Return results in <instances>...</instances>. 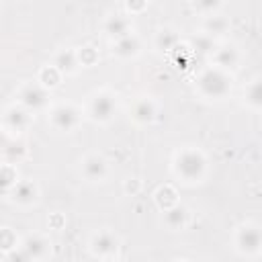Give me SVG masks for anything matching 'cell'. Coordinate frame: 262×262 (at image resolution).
Returning a JSON list of instances; mask_svg holds the SVG:
<instances>
[{"label":"cell","instance_id":"1","mask_svg":"<svg viewBox=\"0 0 262 262\" xmlns=\"http://www.w3.org/2000/svg\"><path fill=\"white\" fill-rule=\"evenodd\" d=\"M170 170L182 186H196L209 176V158L199 145H182L174 151Z\"/></svg>","mask_w":262,"mask_h":262},{"label":"cell","instance_id":"28","mask_svg":"<svg viewBox=\"0 0 262 262\" xmlns=\"http://www.w3.org/2000/svg\"><path fill=\"white\" fill-rule=\"evenodd\" d=\"M78 57H80L82 68H92V66L98 63V51H96L92 45H82V47H78Z\"/></svg>","mask_w":262,"mask_h":262},{"label":"cell","instance_id":"29","mask_svg":"<svg viewBox=\"0 0 262 262\" xmlns=\"http://www.w3.org/2000/svg\"><path fill=\"white\" fill-rule=\"evenodd\" d=\"M149 0H125V8L129 14H141L147 8Z\"/></svg>","mask_w":262,"mask_h":262},{"label":"cell","instance_id":"23","mask_svg":"<svg viewBox=\"0 0 262 262\" xmlns=\"http://www.w3.org/2000/svg\"><path fill=\"white\" fill-rule=\"evenodd\" d=\"M61 80H63V74H61L53 63H45V66H41L39 72H37V82H41V84H43L45 88H49V90L57 88V86L61 84Z\"/></svg>","mask_w":262,"mask_h":262},{"label":"cell","instance_id":"6","mask_svg":"<svg viewBox=\"0 0 262 262\" xmlns=\"http://www.w3.org/2000/svg\"><path fill=\"white\" fill-rule=\"evenodd\" d=\"M16 102L23 104L25 108H29L31 113H43L49 111L51 102V90L45 88L41 82H25L18 90H16Z\"/></svg>","mask_w":262,"mask_h":262},{"label":"cell","instance_id":"11","mask_svg":"<svg viewBox=\"0 0 262 262\" xmlns=\"http://www.w3.org/2000/svg\"><path fill=\"white\" fill-rule=\"evenodd\" d=\"M6 194V201L10 203V205H14V207H20V209H29V207H33V205H37L39 203V199H41V188H39V184L35 182V180H31V178H20L8 192H4Z\"/></svg>","mask_w":262,"mask_h":262},{"label":"cell","instance_id":"27","mask_svg":"<svg viewBox=\"0 0 262 262\" xmlns=\"http://www.w3.org/2000/svg\"><path fill=\"white\" fill-rule=\"evenodd\" d=\"M246 102L254 108H262V80H256L248 86V92L244 94Z\"/></svg>","mask_w":262,"mask_h":262},{"label":"cell","instance_id":"7","mask_svg":"<svg viewBox=\"0 0 262 262\" xmlns=\"http://www.w3.org/2000/svg\"><path fill=\"white\" fill-rule=\"evenodd\" d=\"M53 256V244L47 235L43 233H29L20 239V246H18V254H10L8 258H18V260H35V262H41V260H47Z\"/></svg>","mask_w":262,"mask_h":262},{"label":"cell","instance_id":"12","mask_svg":"<svg viewBox=\"0 0 262 262\" xmlns=\"http://www.w3.org/2000/svg\"><path fill=\"white\" fill-rule=\"evenodd\" d=\"M209 59H211L213 66L231 72V70H235V68L239 66V61H242V51H239V47H237L235 43H231V41H219V45L215 47V51H213V55H211Z\"/></svg>","mask_w":262,"mask_h":262},{"label":"cell","instance_id":"17","mask_svg":"<svg viewBox=\"0 0 262 262\" xmlns=\"http://www.w3.org/2000/svg\"><path fill=\"white\" fill-rule=\"evenodd\" d=\"M139 53H141V39L135 33L111 43V55L117 59H135Z\"/></svg>","mask_w":262,"mask_h":262},{"label":"cell","instance_id":"20","mask_svg":"<svg viewBox=\"0 0 262 262\" xmlns=\"http://www.w3.org/2000/svg\"><path fill=\"white\" fill-rule=\"evenodd\" d=\"M180 45V35L172 27H164L154 35V49L158 53H172Z\"/></svg>","mask_w":262,"mask_h":262},{"label":"cell","instance_id":"16","mask_svg":"<svg viewBox=\"0 0 262 262\" xmlns=\"http://www.w3.org/2000/svg\"><path fill=\"white\" fill-rule=\"evenodd\" d=\"M51 63L63 76H76L82 70V63H80V57H78V49H74V47H63V49L55 51L53 57H51Z\"/></svg>","mask_w":262,"mask_h":262},{"label":"cell","instance_id":"10","mask_svg":"<svg viewBox=\"0 0 262 262\" xmlns=\"http://www.w3.org/2000/svg\"><path fill=\"white\" fill-rule=\"evenodd\" d=\"M80 174L88 184H102L111 176V164L100 151H88L80 160Z\"/></svg>","mask_w":262,"mask_h":262},{"label":"cell","instance_id":"22","mask_svg":"<svg viewBox=\"0 0 262 262\" xmlns=\"http://www.w3.org/2000/svg\"><path fill=\"white\" fill-rule=\"evenodd\" d=\"M154 201H156V205H158L160 211H166V209H170V207H174V205L180 203L178 201V192H176V188L172 184L158 186V190L154 192Z\"/></svg>","mask_w":262,"mask_h":262},{"label":"cell","instance_id":"4","mask_svg":"<svg viewBox=\"0 0 262 262\" xmlns=\"http://www.w3.org/2000/svg\"><path fill=\"white\" fill-rule=\"evenodd\" d=\"M233 250L242 258L262 256V225L254 221H244L233 231Z\"/></svg>","mask_w":262,"mask_h":262},{"label":"cell","instance_id":"8","mask_svg":"<svg viewBox=\"0 0 262 262\" xmlns=\"http://www.w3.org/2000/svg\"><path fill=\"white\" fill-rule=\"evenodd\" d=\"M121 237L113 229H96L88 239V252L92 258L98 260H113L119 256Z\"/></svg>","mask_w":262,"mask_h":262},{"label":"cell","instance_id":"2","mask_svg":"<svg viewBox=\"0 0 262 262\" xmlns=\"http://www.w3.org/2000/svg\"><path fill=\"white\" fill-rule=\"evenodd\" d=\"M233 88V78L227 70H221L217 66H207L199 76L194 78V92L203 100L211 102H221L231 94Z\"/></svg>","mask_w":262,"mask_h":262},{"label":"cell","instance_id":"5","mask_svg":"<svg viewBox=\"0 0 262 262\" xmlns=\"http://www.w3.org/2000/svg\"><path fill=\"white\" fill-rule=\"evenodd\" d=\"M84 117V108H80L74 102H53L47 111V123L51 125V129L59 131V133H72L80 127Z\"/></svg>","mask_w":262,"mask_h":262},{"label":"cell","instance_id":"30","mask_svg":"<svg viewBox=\"0 0 262 262\" xmlns=\"http://www.w3.org/2000/svg\"><path fill=\"white\" fill-rule=\"evenodd\" d=\"M139 188H141V180L139 178H125V182H123V190L127 192V194H137L139 192Z\"/></svg>","mask_w":262,"mask_h":262},{"label":"cell","instance_id":"18","mask_svg":"<svg viewBox=\"0 0 262 262\" xmlns=\"http://www.w3.org/2000/svg\"><path fill=\"white\" fill-rule=\"evenodd\" d=\"M162 213H164L162 221H164L166 229H170V231H182L190 223V211L182 203H178V205H174V207H170V209H166Z\"/></svg>","mask_w":262,"mask_h":262},{"label":"cell","instance_id":"26","mask_svg":"<svg viewBox=\"0 0 262 262\" xmlns=\"http://www.w3.org/2000/svg\"><path fill=\"white\" fill-rule=\"evenodd\" d=\"M225 0H190V6L194 12H199L201 16H209L215 12H221Z\"/></svg>","mask_w":262,"mask_h":262},{"label":"cell","instance_id":"15","mask_svg":"<svg viewBox=\"0 0 262 262\" xmlns=\"http://www.w3.org/2000/svg\"><path fill=\"white\" fill-rule=\"evenodd\" d=\"M29 158V145L23 135H4L2 145V162L20 164Z\"/></svg>","mask_w":262,"mask_h":262},{"label":"cell","instance_id":"13","mask_svg":"<svg viewBox=\"0 0 262 262\" xmlns=\"http://www.w3.org/2000/svg\"><path fill=\"white\" fill-rule=\"evenodd\" d=\"M156 117H158V104L149 96H139L129 106V119L135 125H141V127L151 125L156 121Z\"/></svg>","mask_w":262,"mask_h":262},{"label":"cell","instance_id":"3","mask_svg":"<svg viewBox=\"0 0 262 262\" xmlns=\"http://www.w3.org/2000/svg\"><path fill=\"white\" fill-rule=\"evenodd\" d=\"M119 111V96L111 88H98L88 94L84 104V117L94 125H106Z\"/></svg>","mask_w":262,"mask_h":262},{"label":"cell","instance_id":"9","mask_svg":"<svg viewBox=\"0 0 262 262\" xmlns=\"http://www.w3.org/2000/svg\"><path fill=\"white\" fill-rule=\"evenodd\" d=\"M33 121H35V113H31L29 108H25L14 100L2 113V131L4 135H25L33 125Z\"/></svg>","mask_w":262,"mask_h":262},{"label":"cell","instance_id":"14","mask_svg":"<svg viewBox=\"0 0 262 262\" xmlns=\"http://www.w3.org/2000/svg\"><path fill=\"white\" fill-rule=\"evenodd\" d=\"M133 33V23L125 14H108L102 23V35L113 43L121 37H127Z\"/></svg>","mask_w":262,"mask_h":262},{"label":"cell","instance_id":"21","mask_svg":"<svg viewBox=\"0 0 262 262\" xmlns=\"http://www.w3.org/2000/svg\"><path fill=\"white\" fill-rule=\"evenodd\" d=\"M217 45H219V39H215V37L207 35L205 31H201V33H196V35H192V37H190V41H188V49H190V53L201 55V57H211Z\"/></svg>","mask_w":262,"mask_h":262},{"label":"cell","instance_id":"24","mask_svg":"<svg viewBox=\"0 0 262 262\" xmlns=\"http://www.w3.org/2000/svg\"><path fill=\"white\" fill-rule=\"evenodd\" d=\"M18 246H20L18 235L12 231V227L4 225V227L0 229V250H2V258H8Z\"/></svg>","mask_w":262,"mask_h":262},{"label":"cell","instance_id":"19","mask_svg":"<svg viewBox=\"0 0 262 262\" xmlns=\"http://www.w3.org/2000/svg\"><path fill=\"white\" fill-rule=\"evenodd\" d=\"M229 29H231V20H229V16H225V14H221V12L209 14V16H205V20H203V31H205L207 35L219 39V41L229 33Z\"/></svg>","mask_w":262,"mask_h":262},{"label":"cell","instance_id":"25","mask_svg":"<svg viewBox=\"0 0 262 262\" xmlns=\"http://www.w3.org/2000/svg\"><path fill=\"white\" fill-rule=\"evenodd\" d=\"M18 180H20V176H18L16 164L2 162V166H0V184H2V192H8Z\"/></svg>","mask_w":262,"mask_h":262}]
</instances>
